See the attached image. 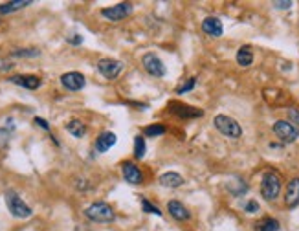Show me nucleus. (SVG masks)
Returning a JSON list of instances; mask_svg holds the SVG:
<instances>
[{"mask_svg": "<svg viewBox=\"0 0 299 231\" xmlns=\"http://www.w3.org/2000/svg\"><path fill=\"white\" fill-rule=\"evenodd\" d=\"M272 128H274V134L283 141V143H294V141L299 138V128L294 127L292 123L285 121V119L275 121Z\"/></svg>", "mask_w": 299, "mask_h": 231, "instance_id": "obj_5", "label": "nucleus"}, {"mask_svg": "<svg viewBox=\"0 0 299 231\" xmlns=\"http://www.w3.org/2000/svg\"><path fill=\"white\" fill-rule=\"evenodd\" d=\"M131 13H132V4H129V2H121V4H116L112 7L101 9V15L105 18H108L110 22H120L125 17H129Z\"/></svg>", "mask_w": 299, "mask_h": 231, "instance_id": "obj_7", "label": "nucleus"}, {"mask_svg": "<svg viewBox=\"0 0 299 231\" xmlns=\"http://www.w3.org/2000/svg\"><path fill=\"white\" fill-rule=\"evenodd\" d=\"M97 70H99V73H101L103 77L116 79L121 73V70H123V64L120 61H116V59H101V61L97 62Z\"/></svg>", "mask_w": 299, "mask_h": 231, "instance_id": "obj_8", "label": "nucleus"}, {"mask_svg": "<svg viewBox=\"0 0 299 231\" xmlns=\"http://www.w3.org/2000/svg\"><path fill=\"white\" fill-rule=\"evenodd\" d=\"M13 85H18L22 86V88H28V90H37L39 86H41V77H37V75H15L9 79Z\"/></svg>", "mask_w": 299, "mask_h": 231, "instance_id": "obj_13", "label": "nucleus"}, {"mask_svg": "<svg viewBox=\"0 0 299 231\" xmlns=\"http://www.w3.org/2000/svg\"><path fill=\"white\" fill-rule=\"evenodd\" d=\"M272 6L277 7V9H288V7L292 6V2H290V0H285V2H274Z\"/></svg>", "mask_w": 299, "mask_h": 231, "instance_id": "obj_30", "label": "nucleus"}, {"mask_svg": "<svg viewBox=\"0 0 299 231\" xmlns=\"http://www.w3.org/2000/svg\"><path fill=\"white\" fill-rule=\"evenodd\" d=\"M285 204H287V207H290V209L299 206V178H292V180L288 182L287 193H285Z\"/></svg>", "mask_w": 299, "mask_h": 231, "instance_id": "obj_12", "label": "nucleus"}, {"mask_svg": "<svg viewBox=\"0 0 299 231\" xmlns=\"http://www.w3.org/2000/svg\"><path fill=\"white\" fill-rule=\"evenodd\" d=\"M66 41H68L70 44H81V43H83V37H81V35H72V37H68Z\"/></svg>", "mask_w": 299, "mask_h": 231, "instance_id": "obj_32", "label": "nucleus"}, {"mask_svg": "<svg viewBox=\"0 0 299 231\" xmlns=\"http://www.w3.org/2000/svg\"><path fill=\"white\" fill-rule=\"evenodd\" d=\"M61 85L65 86L66 90H81V88H84V85H86V79H84L83 73L79 72H68V73H63L61 75Z\"/></svg>", "mask_w": 299, "mask_h": 231, "instance_id": "obj_9", "label": "nucleus"}, {"mask_svg": "<svg viewBox=\"0 0 299 231\" xmlns=\"http://www.w3.org/2000/svg\"><path fill=\"white\" fill-rule=\"evenodd\" d=\"M202 31L210 37H221L224 28H222V22L217 17H208V18H204Z\"/></svg>", "mask_w": 299, "mask_h": 231, "instance_id": "obj_14", "label": "nucleus"}, {"mask_svg": "<svg viewBox=\"0 0 299 231\" xmlns=\"http://www.w3.org/2000/svg\"><path fill=\"white\" fill-rule=\"evenodd\" d=\"M142 209H144L145 213H152V215H158V217H162V211L158 209V206H152L149 200H145L142 198Z\"/></svg>", "mask_w": 299, "mask_h": 231, "instance_id": "obj_25", "label": "nucleus"}, {"mask_svg": "<svg viewBox=\"0 0 299 231\" xmlns=\"http://www.w3.org/2000/svg\"><path fill=\"white\" fill-rule=\"evenodd\" d=\"M281 230V224L279 220L272 219V217H266V219L259 220L255 224V231H279Z\"/></svg>", "mask_w": 299, "mask_h": 231, "instance_id": "obj_19", "label": "nucleus"}, {"mask_svg": "<svg viewBox=\"0 0 299 231\" xmlns=\"http://www.w3.org/2000/svg\"><path fill=\"white\" fill-rule=\"evenodd\" d=\"M6 204H7L9 213H11L15 219H30L31 215H33L31 207L28 206L15 191H7L6 193Z\"/></svg>", "mask_w": 299, "mask_h": 231, "instance_id": "obj_3", "label": "nucleus"}, {"mask_svg": "<svg viewBox=\"0 0 299 231\" xmlns=\"http://www.w3.org/2000/svg\"><path fill=\"white\" fill-rule=\"evenodd\" d=\"M144 134L149 136V138H156V136L165 134V127H163V125H149V127L144 128Z\"/></svg>", "mask_w": 299, "mask_h": 231, "instance_id": "obj_24", "label": "nucleus"}, {"mask_svg": "<svg viewBox=\"0 0 299 231\" xmlns=\"http://www.w3.org/2000/svg\"><path fill=\"white\" fill-rule=\"evenodd\" d=\"M169 109L173 110L174 114L180 116V117H186V119H193V117H202L204 112L200 109H195V107H189V105H180V103H171Z\"/></svg>", "mask_w": 299, "mask_h": 231, "instance_id": "obj_11", "label": "nucleus"}, {"mask_svg": "<svg viewBox=\"0 0 299 231\" xmlns=\"http://www.w3.org/2000/svg\"><path fill=\"white\" fill-rule=\"evenodd\" d=\"M84 215L88 217L90 220H94V222H112L114 220V209L108 204L105 202H94V204H90L86 207V211Z\"/></svg>", "mask_w": 299, "mask_h": 231, "instance_id": "obj_4", "label": "nucleus"}, {"mask_svg": "<svg viewBox=\"0 0 299 231\" xmlns=\"http://www.w3.org/2000/svg\"><path fill=\"white\" fill-rule=\"evenodd\" d=\"M116 141H118V138H116V134L114 132L99 134V138L96 140V151L97 152H107L108 149H112V147L116 145Z\"/></svg>", "mask_w": 299, "mask_h": 231, "instance_id": "obj_16", "label": "nucleus"}, {"mask_svg": "<svg viewBox=\"0 0 299 231\" xmlns=\"http://www.w3.org/2000/svg\"><path fill=\"white\" fill-rule=\"evenodd\" d=\"M66 130L72 134L74 138H83L84 134H86V127H84V123L79 121V119H72V121L66 123Z\"/></svg>", "mask_w": 299, "mask_h": 231, "instance_id": "obj_21", "label": "nucleus"}, {"mask_svg": "<svg viewBox=\"0 0 299 231\" xmlns=\"http://www.w3.org/2000/svg\"><path fill=\"white\" fill-rule=\"evenodd\" d=\"M237 62L240 66H251L253 62V52H251L250 46H240L239 52H237Z\"/></svg>", "mask_w": 299, "mask_h": 231, "instance_id": "obj_20", "label": "nucleus"}, {"mask_svg": "<svg viewBox=\"0 0 299 231\" xmlns=\"http://www.w3.org/2000/svg\"><path fill=\"white\" fill-rule=\"evenodd\" d=\"M11 55H15V57H37V55H41V52L37 48H17L13 50Z\"/></svg>", "mask_w": 299, "mask_h": 231, "instance_id": "obj_23", "label": "nucleus"}, {"mask_svg": "<svg viewBox=\"0 0 299 231\" xmlns=\"http://www.w3.org/2000/svg\"><path fill=\"white\" fill-rule=\"evenodd\" d=\"M160 185L169 189H176L180 185H184V178L180 176L178 173H165L160 176Z\"/></svg>", "mask_w": 299, "mask_h": 231, "instance_id": "obj_17", "label": "nucleus"}, {"mask_svg": "<svg viewBox=\"0 0 299 231\" xmlns=\"http://www.w3.org/2000/svg\"><path fill=\"white\" fill-rule=\"evenodd\" d=\"M33 123H35V125H39L41 128H44V130H50V125L46 123V119H42V117H35V119H33Z\"/></svg>", "mask_w": 299, "mask_h": 231, "instance_id": "obj_31", "label": "nucleus"}, {"mask_svg": "<svg viewBox=\"0 0 299 231\" xmlns=\"http://www.w3.org/2000/svg\"><path fill=\"white\" fill-rule=\"evenodd\" d=\"M195 85H197V77H191V79H187V83H184V85L180 86L178 90H176V94H186V92L193 90Z\"/></svg>", "mask_w": 299, "mask_h": 231, "instance_id": "obj_27", "label": "nucleus"}, {"mask_svg": "<svg viewBox=\"0 0 299 231\" xmlns=\"http://www.w3.org/2000/svg\"><path fill=\"white\" fill-rule=\"evenodd\" d=\"M9 141V132L6 128H0V147H4Z\"/></svg>", "mask_w": 299, "mask_h": 231, "instance_id": "obj_29", "label": "nucleus"}, {"mask_svg": "<svg viewBox=\"0 0 299 231\" xmlns=\"http://www.w3.org/2000/svg\"><path fill=\"white\" fill-rule=\"evenodd\" d=\"M13 64L7 61H0V72H7V70H11Z\"/></svg>", "mask_w": 299, "mask_h": 231, "instance_id": "obj_33", "label": "nucleus"}, {"mask_svg": "<svg viewBox=\"0 0 299 231\" xmlns=\"http://www.w3.org/2000/svg\"><path fill=\"white\" fill-rule=\"evenodd\" d=\"M288 123H292L294 127H299V109L298 107H290V109H288Z\"/></svg>", "mask_w": 299, "mask_h": 231, "instance_id": "obj_26", "label": "nucleus"}, {"mask_svg": "<svg viewBox=\"0 0 299 231\" xmlns=\"http://www.w3.org/2000/svg\"><path fill=\"white\" fill-rule=\"evenodd\" d=\"M279 193H281V176L274 171L264 173L263 180H261V195L264 196V200H275Z\"/></svg>", "mask_w": 299, "mask_h": 231, "instance_id": "obj_2", "label": "nucleus"}, {"mask_svg": "<svg viewBox=\"0 0 299 231\" xmlns=\"http://www.w3.org/2000/svg\"><path fill=\"white\" fill-rule=\"evenodd\" d=\"M121 173H123V178H125V182L132 183V185H138V183L144 182L142 171L138 169V167L132 164V162H125V164L121 165Z\"/></svg>", "mask_w": 299, "mask_h": 231, "instance_id": "obj_10", "label": "nucleus"}, {"mask_svg": "<svg viewBox=\"0 0 299 231\" xmlns=\"http://www.w3.org/2000/svg\"><path fill=\"white\" fill-rule=\"evenodd\" d=\"M213 125H215L217 130H219L221 134H224L226 138H231V140H239L240 136H242V127L239 125V121H237V119L229 117V116H224V114L215 116V119H213Z\"/></svg>", "mask_w": 299, "mask_h": 231, "instance_id": "obj_1", "label": "nucleus"}, {"mask_svg": "<svg viewBox=\"0 0 299 231\" xmlns=\"http://www.w3.org/2000/svg\"><path fill=\"white\" fill-rule=\"evenodd\" d=\"M244 211H246V213H257V211H259V204L255 200H250L244 206Z\"/></svg>", "mask_w": 299, "mask_h": 231, "instance_id": "obj_28", "label": "nucleus"}, {"mask_svg": "<svg viewBox=\"0 0 299 231\" xmlns=\"http://www.w3.org/2000/svg\"><path fill=\"white\" fill-rule=\"evenodd\" d=\"M26 6H31V0H13V2H6L0 6V15H7V13L18 11Z\"/></svg>", "mask_w": 299, "mask_h": 231, "instance_id": "obj_18", "label": "nucleus"}, {"mask_svg": "<svg viewBox=\"0 0 299 231\" xmlns=\"http://www.w3.org/2000/svg\"><path fill=\"white\" fill-rule=\"evenodd\" d=\"M167 211L171 213V217L176 220H189V217H191V213L187 211V207L178 200H169Z\"/></svg>", "mask_w": 299, "mask_h": 231, "instance_id": "obj_15", "label": "nucleus"}, {"mask_svg": "<svg viewBox=\"0 0 299 231\" xmlns=\"http://www.w3.org/2000/svg\"><path fill=\"white\" fill-rule=\"evenodd\" d=\"M145 140L142 138V136H136L134 138V156H136L138 160H142L145 156Z\"/></svg>", "mask_w": 299, "mask_h": 231, "instance_id": "obj_22", "label": "nucleus"}, {"mask_svg": "<svg viewBox=\"0 0 299 231\" xmlns=\"http://www.w3.org/2000/svg\"><path fill=\"white\" fill-rule=\"evenodd\" d=\"M142 64H144L145 72L150 73L152 77H163L165 75V64L156 54H145L142 57Z\"/></svg>", "mask_w": 299, "mask_h": 231, "instance_id": "obj_6", "label": "nucleus"}]
</instances>
